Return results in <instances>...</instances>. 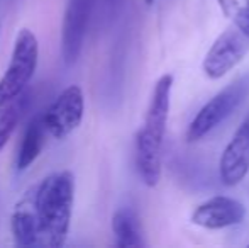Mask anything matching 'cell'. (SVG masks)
Here are the masks:
<instances>
[{
  "instance_id": "16",
  "label": "cell",
  "mask_w": 249,
  "mask_h": 248,
  "mask_svg": "<svg viewBox=\"0 0 249 248\" xmlns=\"http://www.w3.org/2000/svg\"><path fill=\"white\" fill-rule=\"evenodd\" d=\"M144 2H146V3H148V5H151V3H153V2H154V0H144Z\"/></svg>"
},
{
  "instance_id": "7",
  "label": "cell",
  "mask_w": 249,
  "mask_h": 248,
  "mask_svg": "<svg viewBox=\"0 0 249 248\" xmlns=\"http://www.w3.org/2000/svg\"><path fill=\"white\" fill-rule=\"evenodd\" d=\"M249 172V114L239 124L224 148L219 162V175L224 186H237Z\"/></svg>"
},
{
  "instance_id": "4",
  "label": "cell",
  "mask_w": 249,
  "mask_h": 248,
  "mask_svg": "<svg viewBox=\"0 0 249 248\" xmlns=\"http://www.w3.org/2000/svg\"><path fill=\"white\" fill-rule=\"evenodd\" d=\"M249 53V38L236 26L224 31L210 50L207 51L202 63V70L210 80H219L234 70Z\"/></svg>"
},
{
  "instance_id": "6",
  "label": "cell",
  "mask_w": 249,
  "mask_h": 248,
  "mask_svg": "<svg viewBox=\"0 0 249 248\" xmlns=\"http://www.w3.org/2000/svg\"><path fill=\"white\" fill-rule=\"evenodd\" d=\"M92 9L93 0H68L61 26V57L66 65H73L82 53Z\"/></svg>"
},
{
  "instance_id": "2",
  "label": "cell",
  "mask_w": 249,
  "mask_h": 248,
  "mask_svg": "<svg viewBox=\"0 0 249 248\" xmlns=\"http://www.w3.org/2000/svg\"><path fill=\"white\" fill-rule=\"evenodd\" d=\"M37 58H39V44L36 36L33 31L24 27L17 33L12 58L3 76L0 78V107L26 92L36 72Z\"/></svg>"
},
{
  "instance_id": "15",
  "label": "cell",
  "mask_w": 249,
  "mask_h": 248,
  "mask_svg": "<svg viewBox=\"0 0 249 248\" xmlns=\"http://www.w3.org/2000/svg\"><path fill=\"white\" fill-rule=\"evenodd\" d=\"M224 16L249 38V0H217Z\"/></svg>"
},
{
  "instance_id": "9",
  "label": "cell",
  "mask_w": 249,
  "mask_h": 248,
  "mask_svg": "<svg viewBox=\"0 0 249 248\" xmlns=\"http://www.w3.org/2000/svg\"><path fill=\"white\" fill-rule=\"evenodd\" d=\"M171 89H173V75L164 73L160 76L153 90V95L149 100V107L146 111L144 124L139 131L148 138L163 145L164 133H166L168 114H170L171 104Z\"/></svg>"
},
{
  "instance_id": "3",
  "label": "cell",
  "mask_w": 249,
  "mask_h": 248,
  "mask_svg": "<svg viewBox=\"0 0 249 248\" xmlns=\"http://www.w3.org/2000/svg\"><path fill=\"white\" fill-rule=\"evenodd\" d=\"M249 95V75L234 80L232 83L217 92L212 99L197 113L187 129V139L190 143L198 141L210 131L220 126Z\"/></svg>"
},
{
  "instance_id": "10",
  "label": "cell",
  "mask_w": 249,
  "mask_h": 248,
  "mask_svg": "<svg viewBox=\"0 0 249 248\" xmlns=\"http://www.w3.org/2000/svg\"><path fill=\"white\" fill-rule=\"evenodd\" d=\"M12 235L19 247H37V219L34 208V189L29 187L17 201L10 216Z\"/></svg>"
},
{
  "instance_id": "13",
  "label": "cell",
  "mask_w": 249,
  "mask_h": 248,
  "mask_svg": "<svg viewBox=\"0 0 249 248\" xmlns=\"http://www.w3.org/2000/svg\"><path fill=\"white\" fill-rule=\"evenodd\" d=\"M112 231L115 245L121 248H139L144 247L139 226L138 214L131 208H121L112 216Z\"/></svg>"
},
{
  "instance_id": "11",
  "label": "cell",
  "mask_w": 249,
  "mask_h": 248,
  "mask_svg": "<svg viewBox=\"0 0 249 248\" xmlns=\"http://www.w3.org/2000/svg\"><path fill=\"white\" fill-rule=\"evenodd\" d=\"M136 165L142 182L156 187L161 180V143L142 134H136Z\"/></svg>"
},
{
  "instance_id": "12",
  "label": "cell",
  "mask_w": 249,
  "mask_h": 248,
  "mask_svg": "<svg viewBox=\"0 0 249 248\" xmlns=\"http://www.w3.org/2000/svg\"><path fill=\"white\" fill-rule=\"evenodd\" d=\"M46 134H50V133H48L46 123H44V113L36 114L27 123L22 139H20L19 150H17L16 167L19 172H24V170L29 169L34 163V160L41 155L44 141H46Z\"/></svg>"
},
{
  "instance_id": "5",
  "label": "cell",
  "mask_w": 249,
  "mask_h": 248,
  "mask_svg": "<svg viewBox=\"0 0 249 248\" xmlns=\"http://www.w3.org/2000/svg\"><path fill=\"white\" fill-rule=\"evenodd\" d=\"M83 114H85V95L82 87H66L44 111V123L50 136L54 139L68 138L82 124Z\"/></svg>"
},
{
  "instance_id": "14",
  "label": "cell",
  "mask_w": 249,
  "mask_h": 248,
  "mask_svg": "<svg viewBox=\"0 0 249 248\" xmlns=\"http://www.w3.org/2000/svg\"><path fill=\"white\" fill-rule=\"evenodd\" d=\"M29 102H31V95L27 92H24L17 99L10 100V102L3 104L0 107V152L5 148L14 129L17 128V124L24 117L27 107H29Z\"/></svg>"
},
{
  "instance_id": "8",
  "label": "cell",
  "mask_w": 249,
  "mask_h": 248,
  "mask_svg": "<svg viewBox=\"0 0 249 248\" xmlns=\"http://www.w3.org/2000/svg\"><path fill=\"white\" fill-rule=\"evenodd\" d=\"M246 216V208L237 199L215 195L197 206L192 214V223L205 229H222L239 225Z\"/></svg>"
},
{
  "instance_id": "1",
  "label": "cell",
  "mask_w": 249,
  "mask_h": 248,
  "mask_svg": "<svg viewBox=\"0 0 249 248\" xmlns=\"http://www.w3.org/2000/svg\"><path fill=\"white\" fill-rule=\"evenodd\" d=\"M34 208L37 219V247H63L71 225L75 201V177L59 170L34 184Z\"/></svg>"
}]
</instances>
